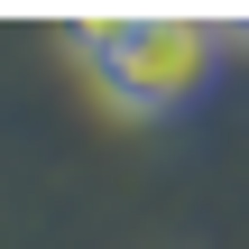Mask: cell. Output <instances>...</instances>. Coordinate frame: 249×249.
<instances>
[{
  "instance_id": "obj_1",
  "label": "cell",
  "mask_w": 249,
  "mask_h": 249,
  "mask_svg": "<svg viewBox=\"0 0 249 249\" xmlns=\"http://www.w3.org/2000/svg\"><path fill=\"white\" fill-rule=\"evenodd\" d=\"M65 46L102 83V102L129 111V120H176L222 74V28L213 18H83Z\"/></svg>"
}]
</instances>
